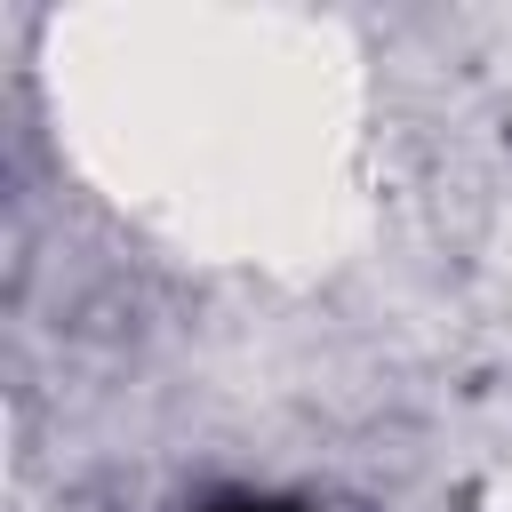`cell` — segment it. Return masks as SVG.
I'll return each mask as SVG.
<instances>
[{
	"instance_id": "6da1fadb",
	"label": "cell",
	"mask_w": 512,
	"mask_h": 512,
	"mask_svg": "<svg viewBox=\"0 0 512 512\" xmlns=\"http://www.w3.org/2000/svg\"><path fill=\"white\" fill-rule=\"evenodd\" d=\"M208 512H288V504H248V496H232V504H208Z\"/></svg>"
}]
</instances>
